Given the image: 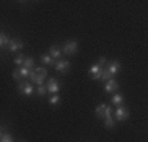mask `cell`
I'll use <instances>...</instances> for the list:
<instances>
[{
	"mask_svg": "<svg viewBox=\"0 0 148 142\" xmlns=\"http://www.w3.org/2000/svg\"><path fill=\"white\" fill-rule=\"evenodd\" d=\"M120 62L118 60H110V62H107L106 63V68H104V74H103V79L101 81H104V82H107V81H110V79H114V76L120 71Z\"/></svg>",
	"mask_w": 148,
	"mask_h": 142,
	"instance_id": "6da1fadb",
	"label": "cell"
},
{
	"mask_svg": "<svg viewBox=\"0 0 148 142\" xmlns=\"http://www.w3.org/2000/svg\"><path fill=\"white\" fill-rule=\"evenodd\" d=\"M46 77H47V68H46V66H36L35 70H32L29 79H30L32 84L43 85V82H44Z\"/></svg>",
	"mask_w": 148,
	"mask_h": 142,
	"instance_id": "7a4b0ae2",
	"label": "cell"
},
{
	"mask_svg": "<svg viewBox=\"0 0 148 142\" xmlns=\"http://www.w3.org/2000/svg\"><path fill=\"white\" fill-rule=\"evenodd\" d=\"M17 90L21 95L24 97H32L33 93H36V90L33 88V84L30 81H22V82H17Z\"/></svg>",
	"mask_w": 148,
	"mask_h": 142,
	"instance_id": "3957f363",
	"label": "cell"
},
{
	"mask_svg": "<svg viewBox=\"0 0 148 142\" xmlns=\"http://www.w3.org/2000/svg\"><path fill=\"white\" fill-rule=\"evenodd\" d=\"M88 73H90V76H91V79H93V81H101V79H103V74H104L103 63H99V62L93 63V65L90 66Z\"/></svg>",
	"mask_w": 148,
	"mask_h": 142,
	"instance_id": "277c9868",
	"label": "cell"
},
{
	"mask_svg": "<svg viewBox=\"0 0 148 142\" xmlns=\"http://www.w3.org/2000/svg\"><path fill=\"white\" fill-rule=\"evenodd\" d=\"M77 49H79V43H77L76 40H68L63 44V48H62V51H63V54L65 55H76L77 54Z\"/></svg>",
	"mask_w": 148,
	"mask_h": 142,
	"instance_id": "5b68a950",
	"label": "cell"
},
{
	"mask_svg": "<svg viewBox=\"0 0 148 142\" xmlns=\"http://www.w3.org/2000/svg\"><path fill=\"white\" fill-rule=\"evenodd\" d=\"M30 73L32 71L30 70H27V68H24V66H17V68L13 71V79L17 81V82H21V79H25V77H30Z\"/></svg>",
	"mask_w": 148,
	"mask_h": 142,
	"instance_id": "8992f818",
	"label": "cell"
},
{
	"mask_svg": "<svg viewBox=\"0 0 148 142\" xmlns=\"http://www.w3.org/2000/svg\"><path fill=\"white\" fill-rule=\"evenodd\" d=\"M95 114H96V117L98 119H107V117H110L112 115V109L109 108L107 104H99L96 108V111H95Z\"/></svg>",
	"mask_w": 148,
	"mask_h": 142,
	"instance_id": "52a82bcc",
	"label": "cell"
},
{
	"mask_svg": "<svg viewBox=\"0 0 148 142\" xmlns=\"http://www.w3.org/2000/svg\"><path fill=\"white\" fill-rule=\"evenodd\" d=\"M46 87H47V92L51 95H57L60 92V84L55 77H51V79L47 81V85H46Z\"/></svg>",
	"mask_w": 148,
	"mask_h": 142,
	"instance_id": "ba28073f",
	"label": "cell"
},
{
	"mask_svg": "<svg viewBox=\"0 0 148 142\" xmlns=\"http://www.w3.org/2000/svg\"><path fill=\"white\" fill-rule=\"evenodd\" d=\"M129 119V111L125 108V106H120L117 108V112H115V120L118 122H125V120Z\"/></svg>",
	"mask_w": 148,
	"mask_h": 142,
	"instance_id": "9c48e42d",
	"label": "cell"
},
{
	"mask_svg": "<svg viewBox=\"0 0 148 142\" xmlns=\"http://www.w3.org/2000/svg\"><path fill=\"white\" fill-rule=\"evenodd\" d=\"M24 48V41L22 40H17V38H11L10 41V46H8V51L10 52H17Z\"/></svg>",
	"mask_w": 148,
	"mask_h": 142,
	"instance_id": "30bf717a",
	"label": "cell"
},
{
	"mask_svg": "<svg viewBox=\"0 0 148 142\" xmlns=\"http://www.w3.org/2000/svg\"><path fill=\"white\" fill-rule=\"evenodd\" d=\"M69 66H71V63L68 62V60H57V63H55V70L58 71V73H68L69 71Z\"/></svg>",
	"mask_w": 148,
	"mask_h": 142,
	"instance_id": "8fae6325",
	"label": "cell"
},
{
	"mask_svg": "<svg viewBox=\"0 0 148 142\" xmlns=\"http://www.w3.org/2000/svg\"><path fill=\"white\" fill-rule=\"evenodd\" d=\"M118 82L115 79H110V81H107L106 82V93H117V90H118Z\"/></svg>",
	"mask_w": 148,
	"mask_h": 142,
	"instance_id": "7c38bea8",
	"label": "cell"
},
{
	"mask_svg": "<svg viewBox=\"0 0 148 142\" xmlns=\"http://www.w3.org/2000/svg\"><path fill=\"white\" fill-rule=\"evenodd\" d=\"M49 55H51L54 60H62L63 51L58 48V46H51V48H49Z\"/></svg>",
	"mask_w": 148,
	"mask_h": 142,
	"instance_id": "4fadbf2b",
	"label": "cell"
},
{
	"mask_svg": "<svg viewBox=\"0 0 148 142\" xmlns=\"http://www.w3.org/2000/svg\"><path fill=\"white\" fill-rule=\"evenodd\" d=\"M123 103H125V97H123L121 93H114V95H112L110 104H114V106H117V108H120V106H123Z\"/></svg>",
	"mask_w": 148,
	"mask_h": 142,
	"instance_id": "5bb4252c",
	"label": "cell"
},
{
	"mask_svg": "<svg viewBox=\"0 0 148 142\" xmlns=\"http://www.w3.org/2000/svg\"><path fill=\"white\" fill-rule=\"evenodd\" d=\"M41 62H43L44 66H55L57 60H54L51 55H47V54H43V55H41Z\"/></svg>",
	"mask_w": 148,
	"mask_h": 142,
	"instance_id": "9a60e30c",
	"label": "cell"
},
{
	"mask_svg": "<svg viewBox=\"0 0 148 142\" xmlns=\"http://www.w3.org/2000/svg\"><path fill=\"white\" fill-rule=\"evenodd\" d=\"M10 41H11V38H8L5 33H0V46H2V49H8L10 46Z\"/></svg>",
	"mask_w": 148,
	"mask_h": 142,
	"instance_id": "2e32d148",
	"label": "cell"
},
{
	"mask_svg": "<svg viewBox=\"0 0 148 142\" xmlns=\"http://www.w3.org/2000/svg\"><path fill=\"white\" fill-rule=\"evenodd\" d=\"M24 68H27V70H35V68H36V66H35V59H33V57H27V59H25V62H24Z\"/></svg>",
	"mask_w": 148,
	"mask_h": 142,
	"instance_id": "e0dca14e",
	"label": "cell"
},
{
	"mask_svg": "<svg viewBox=\"0 0 148 142\" xmlns=\"http://www.w3.org/2000/svg\"><path fill=\"white\" fill-rule=\"evenodd\" d=\"M104 126L107 128V130H114L115 128V119L114 117H107V119H104Z\"/></svg>",
	"mask_w": 148,
	"mask_h": 142,
	"instance_id": "ac0fdd59",
	"label": "cell"
},
{
	"mask_svg": "<svg viewBox=\"0 0 148 142\" xmlns=\"http://www.w3.org/2000/svg\"><path fill=\"white\" fill-rule=\"evenodd\" d=\"M60 103H62V97H60V95H52L51 99H49V104L51 106H57Z\"/></svg>",
	"mask_w": 148,
	"mask_h": 142,
	"instance_id": "d6986e66",
	"label": "cell"
},
{
	"mask_svg": "<svg viewBox=\"0 0 148 142\" xmlns=\"http://www.w3.org/2000/svg\"><path fill=\"white\" fill-rule=\"evenodd\" d=\"M25 59H27V57L24 55V54H17V55L14 57V63H16L17 66H22L24 62H25Z\"/></svg>",
	"mask_w": 148,
	"mask_h": 142,
	"instance_id": "ffe728a7",
	"label": "cell"
},
{
	"mask_svg": "<svg viewBox=\"0 0 148 142\" xmlns=\"http://www.w3.org/2000/svg\"><path fill=\"white\" fill-rule=\"evenodd\" d=\"M49 92H47V87L43 84V85H38V88H36V95L38 97H44V95H47Z\"/></svg>",
	"mask_w": 148,
	"mask_h": 142,
	"instance_id": "44dd1931",
	"label": "cell"
},
{
	"mask_svg": "<svg viewBox=\"0 0 148 142\" xmlns=\"http://www.w3.org/2000/svg\"><path fill=\"white\" fill-rule=\"evenodd\" d=\"M0 142H13V136L10 133H5V131H3L2 136H0Z\"/></svg>",
	"mask_w": 148,
	"mask_h": 142,
	"instance_id": "7402d4cb",
	"label": "cell"
},
{
	"mask_svg": "<svg viewBox=\"0 0 148 142\" xmlns=\"http://www.w3.org/2000/svg\"><path fill=\"white\" fill-rule=\"evenodd\" d=\"M22 142H24V141H22Z\"/></svg>",
	"mask_w": 148,
	"mask_h": 142,
	"instance_id": "603a6c76",
	"label": "cell"
}]
</instances>
